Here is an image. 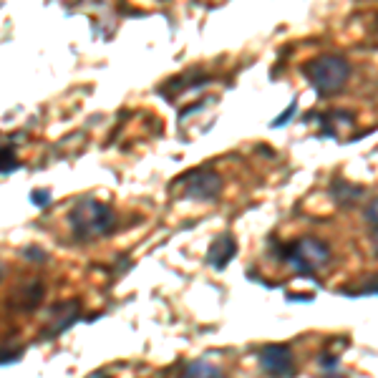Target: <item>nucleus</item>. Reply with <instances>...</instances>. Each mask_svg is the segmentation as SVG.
Masks as SVG:
<instances>
[{
    "label": "nucleus",
    "instance_id": "f257e3e1",
    "mask_svg": "<svg viewBox=\"0 0 378 378\" xmlns=\"http://www.w3.org/2000/svg\"><path fill=\"white\" fill-rule=\"evenodd\" d=\"M303 74L318 96H331V93H338L345 86V81L350 76V63L343 56L323 53V56L305 63Z\"/></svg>",
    "mask_w": 378,
    "mask_h": 378
},
{
    "label": "nucleus",
    "instance_id": "f03ea898",
    "mask_svg": "<svg viewBox=\"0 0 378 378\" xmlns=\"http://www.w3.org/2000/svg\"><path fill=\"white\" fill-rule=\"evenodd\" d=\"M114 212L109 205L93 200V197H81L69 214V224L79 240L106 235L114 227Z\"/></svg>",
    "mask_w": 378,
    "mask_h": 378
},
{
    "label": "nucleus",
    "instance_id": "7ed1b4c3",
    "mask_svg": "<svg viewBox=\"0 0 378 378\" xmlns=\"http://www.w3.org/2000/svg\"><path fill=\"white\" fill-rule=\"evenodd\" d=\"M285 258L290 263V268L300 275H313L318 270H323L331 260V247L323 240L315 237H303L295 245L285 247Z\"/></svg>",
    "mask_w": 378,
    "mask_h": 378
},
{
    "label": "nucleus",
    "instance_id": "20e7f679",
    "mask_svg": "<svg viewBox=\"0 0 378 378\" xmlns=\"http://www.w3.org/2000/svg\"><path fill=\"white\" fill-rule=\"evenodd\" d=\"M260 371L270 378H290L295 373V361H292V350L282 343L265 345L258 355Z\"/></svg>",
    "mask_w": 378,
    "mask_h": 378
},
{
    "label": "nucleus",
    "instance_id": "39448f33",
    "mask_svg": "<svg viewBox=\"0 0 378 378\" xmlns=\"http://www.w3.org/2000/svg\"><path fill=\"white\" fill-rule=\"evenodd\" d=\"M222 177L210 169H197V172L187 174V184H184V197L197 202H214L222 195Z\"/></svg>",
    "mask_w": 378,
    "mask_h": 378
},
{
    "label": "nucleus",
    "instance_id": "423d86ee",
    "mask_svg": "<svg viewBox=\"0 0 378 378\" xmlns=\"http://www.w3.org/2000/svg\"><path fill=\"white\" fill-rule=\"evenodd\" d=\"M237 255V242L229 232H222L219 237H214V242L207 250V265L214 270H224L227 263Z\"/></svg>",
    "mask_w": 378,
    "mask_h": 378
},
{
    "label": "nucleus",
    "instance_id": "0eeeda50",
    "mask_svg": "<svg viewBox=\"0 0 378 378\" xmlns=\"http://www.w3.org/2000/svg\"><path fill=\"white\" fill-rule=\"evenodd\" d=\"M177 378H224V371L210 361H192L182 368Z\"/></svg>",
    "mask_w": 378,
    "mask_h": 378
},
{
    "label": "nucleus",
    "instance_id": "6e6552de",
    "mask_svg": "<svg viewBox=\"0 0 378 378\" xmlns=\"http://www.w3.org/2000/svg\"><path fill=\"white\" fill-rule=\"evenodd\" d=\"M331 192H333V197H336V202L343 207L353 205V202L363 195L361 187H353V184H348V182H333Z\"/></svg>",
    "mask_w": 378,
    "mask_h": 378
},
{
    "label": "nucleus",
    "instance_id": "1a4fd4ad",
    "mask_svg": "<svg viewBox=\"0 0 378 378\" xmlns=\"http://www.w3.org/2000/svg\"><path fill=\"white\" fill-rule=\"evenodd\" d=\"M295 111H298V98H292V103H290V106H287L285 111H282L280 116H277L275 121H273V126H275V129H280V126H285L287 121H290L292 116H295Z\"/></svg>",
    "mask_w": 378,
    "mask_h": 378
},
{
    "label": "nucleus",
    "instance_id": "9d476101",
    "mask_svg": "<svg viewBox=\"0 0 378 378\" xmlns=\"http://www.w3.org/2000/svg\"><path fill=\"white\" fill-rule=\"evenodd\" d=\"M30 202H33L35 207H48L51 205V192H48V189H33V192H30Z\"/></svg>",
    "mask_w": 378,
    "mask_h": 378
},
{
    "label": "nucleus",
    "instance_id": "9b49d317",
    "mask_svg": "<svg viewBox=\"0 0 378 378\" xmlns=\"http://www.w3.org/2000/svg\"><path fill=\"white\" fill-rule=\"evenodd\" d=\"M366 219L373 224V229L378 227V200H373L371 205L366 207Z\"/></svg>",
    "mask_w": 378,
    "mask_h": 378
},
{
    "label": "nucleus",
    "instance_id": "f8f14e48",
    "mask_svg": "<svg viewBox=\"0 0 378 378\" xmlns=\"http://www.w3.org/2000/svg\"><path fill=\"white\" fill-rule=\"evenodd\" d=\"M336 363H338V358H336V355H323V358H321V366L326 368V371H336Z\"/></svg>",
    "mask_w": 378,
    "mask_h": 378
},
{
    "label": "nucleus",
    "instance_id": "ddd939ff",
    "mask_svg": "<svg viewBox=\"0 0 378 378\" xmlns=\"http://www.w3.org/2000/svg\"><path fill=\"white\" fill-rule=\"evenodd\" d=\"M25 255H28V258H35V260H43V258H46V255H43L40 250H35V247H33V250H25Z\"/></svg>",
    "mask_w": 378,
    "mask_h": 378
},
{
    "label": "nucleus",
    "instance_id": "4468645a",
    "mask_svg": "<svg viewBox=\"0 0 378 378\" xmlns=\"http://www.w3.org/2000/svg\"><path fill=\"white\" fill-rule=\"evenodd\" d=\"M88 378H111V376H109V373H106V371H96V373H93V376H88Z\"/></svg>",
    "mask_w": 378,
    "mask_h": 378
},
{
    "label": "nucleus",
    "instance_id": "2eb2a0df",
    "mask_svg": "<svg viewBox=\"0 0 378 378\" xmlns=\"http://www.w3.org/2000/svg\"><path fill=\"white\" fill-rule=\"evenodd\" d=\"M373 247H376V252H378V227L373 229Z\"/></svg>",
    "mask_w": 378,
    "mask_h": 378
},
{
    "label": "nucleus",
    "instance_id": "dca6fc26",
    "mask_svg": "<svg viewBox=\"0 0 378 378\" xmlns=\"http://www.w3.org/2000/svg\"><path fill=\"white\" fill-rule=\"evenodd\" d=\"M326 378H343V376H326Z\"/></svg>",
    "mask_w": 378,
    "mask_h": 378
}]
</instances>
